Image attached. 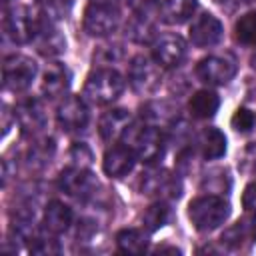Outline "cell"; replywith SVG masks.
Here are the masks:
<instances>
[{"instance_id": "obj_32", "label": "cell", "mask_w": 256, "mask_h": 256, "mask_svg": "<svg viewBox=\"0 0 256 256\" xmlns=\"http://www.w3.org/2000/svg\"><path fill=\"white\" fill-rule=\"evenodd\" d=\"M40 2H42V14L52 22L66 18L72 6V0H40Z\"/></svg>"}, {"instance_id": "obj_26", "label": "cell", "mask_w": 256, "mask_h": 256, "mask_svg": "<svg viewBox=\"0 0 256 256\" xmlns=\"http://www.w3.org/2000/svg\"><path fill=\"white\" fill-rule=\"evenodd\" d=\"M116 246L124 254H142L148 248V234L138 228H124L116 234Z\"/></svg>"}, {"instance_id": "obj_33", "label": "cell", "mask_w": 256, "mask_h": 256, "mask_svg": "<svg viewBox=\"0 0 256 256\" xmlns=\"http://www.w3.org/2000/svg\"><path fill=\"white\" fill-rule=\"evenodd\" d=\"M230 124H232V128H234L236 132L248 134V132L254 128V124H256V116H254V112H252L250 108H244V106H242V108H238V110L234 112Z\"/></svg>"}, {"instance_id": "obj_30", "label": "cell", "mask_w": 256, "mask_h": 256, "mask_svg": "<svg viewBox=\"0 0 256 256\" xmlns=\"http://www.w3.org/2000/svg\"><path fill=\"white\" fill-rule=\"evenodd\" d=\"M234 30H236L238 42H242L246 46H256V10L242 14L238 18Z\"/></svg>"}, {"instance_id": "obj_14", "label": "cell", "mask_w": 256, "mask_h": 256, "mask_svg": "<svg viewBox=\"0 0 256 256\" xmlns=\"http://www.w3.org/2000/svg\"><path fill=\"white\" fill-rule=\"evenodd\" d=\"M222 34H224L222 22L216 16L208 14V12L196 16L190 24V30H188V38L196 48L216 46L222 40Z\"/></svg>"}, {"instance_id": "obj_18", "label": "cell", "mask_w": 256, "mask_h": 256, "mask_svg": "<svg viewBox=\"0 0 256 256\" xmlns=\"http://www.w3.org/2000/svg\"><path fill=\"white\" fill-rule=\"evenodd\" d=\"M132 124V116L128 110L124 108H112L108 112H104L100 116V122H98V132L102 136V140L106 142H114V140H120L124 130Z\"/></svg>"}, {"instance_id": "obj_23", "label": "cell", "mask_w": 256, "mask_h": 256, "mask_svg": "<svg viewBox=\"0 0 256 256\" xmlns=\"http://www.w3.org/2000/svg\"><path fill=\"white\" fill-rule=\"evenodd\" d=\"M196 146L206 160H218L226 154V136L218 128H204L196 136Z\"/></svg>"}, {"instance_id": "obj_16", "label": "cell", "mask_w": 256, "mask_h": 256, "mask_svg": "<svg viewBox=\"0 0 256 256\" xmlns=\"http://www.w3.org/2000/svg\"><path fill=\"white\" fill-rule=\"evenodd\" d=\"M142 122L154 126V128H164V126H174L178 122V106L170 100H154L146 102L140 110Z\"/></svg>"}, {"instance_id": "obj_3", "label": "cell", "mask_w": 256, "mask_h": 256, "mask_svg": "<svg viewBox=\"0 0 256 256\" xmlns=\"http://www.w3.org/2000/svg\"><path fill=\"white\" fill-rule=\"evenodd\" d=\"M124 90V78L118 70L102 66L90 72L84 84V98L92 104H112Z\"/></svg>"}, {"instance_id": "obj_13", "label": "cell", "mask_w": 256, "mask_h": 256, "mask_svg": "<svg viewBox=\"0 0 256 256\" xmlns=\"http://www.w3.org/2000/svg\"><path fill=\"white\" fill-rule=\"evenodd\" d=\"M186 42L178 34H162L152 42V56L162 68H176L186 58Z\"/></svg>"}, {"instance_id": "obj_8", "label": "cell", "mask_w": 256, "mask_h": 256, "mask_svg": "<svg viewBox=\"0 0 256 256\" xmlns=\"http://www.w3.org/2000/svg\"><path fill=\"white\" fill-rule=\"evenodd\" d=\"M140 192L144 196H158L160 200H176L182 194V182L164 168H150L142 172Z\"/></svg>"}, {"instance_id": "obj_6", "label": "cell", "mask_w": 256, "mask_h": 256, "mask_svg": "<svg viewBox=\"0 0 256 256\" xmlns=\"http://www.w3.org/2000/svg\"><path fill=\"white\" fill-rule=\"evenodd\" d=\"M36 72H38V66L30 56H24V54L6 56L2 62V84L6 90L22 92L34 82Z\"/></svg>"}, {"instance_id": "obj_5", "label": "cell", "mask_w": 256, "mask_h": 256, "mask_svg": "<svg viewBox=\"0 0 256 256\" xmlns=\"http://www.w3.org/2000/svg\"><path fill=\"white\" fill-rule=\"evenodd\" d=\"M42 12L36 14L28 6H12L4 12V32L14 44H26L34 40Z\"/></svg>"}, {"instance_id": "obj_7", "label": "cell", "mask_w": 256, "mask_h": 256, "mask_svg": "<svg viewBox=\"0 0 256 256\" xmlns=\"http://www.w3.org/2000/svg\"><path fill=\"white\" fill-rule=\"evenodd\" d=\"M128 82L138 94H152L162 84V66L144 54H138L130 60Z\"/></svg>"}, {"instance_id": "obj_2", "label": "cell", "mask_w": 256, "mask_h": 256, "mask_svg": "<svg viewBox=\"0 0 256 256\" xmlns=\"http://www.w3.org/2000/svg\"><path fill=\"white\" fill-rule=\"evenodd\" d=\"M230 216V204L220 194H204L190 202L188 218L200 232H212Z\"/></svg>"}, {"instance_id": "obj_4", "label": "cell", "mask_w": 256, "mask_h": 256, "mask_svg": "<svg viewBox=\"0 0 256 256\" xmlns=\"http://www.w3.org/2000/svg\"><path fill=\"white\" fill-rule=\"evenodd\" d=\"M120 24V8L114 0H92L84 10V30L90 36H108Z\"/></svg>"}, {"instance_id": "obj_9", "label": "cell", "mask_w": 256, "mask_h": 256, "mask_svg": "<svg viewBox=\"0 0 256 256\" xmlns=\"http://www.w3.org/2000/svg\"><path fill=\"white\" fill-rule=\"evenodd\" d=\"M58 188L62 192H66L68 196H72V198L88 200V198H92L96 194L98 180H96V176L88 168L72 166V168H66V170L60 172V176H58Z\"/></svg>"}, {"instance_id": "obj_17", "label": "cell", "mask_w": 256, "mask_h": 256, "mask_svg": "<svg viewBox=\"0 0 256 256\" xmlns=\"http://www.w3.org/2000/svg\"><path fill=\"white\" fill-rule=\"evenodd\" d=\"M136 164V156L132 154L130 148L122 146H112L106 150L104 160H102V168L110 178H124L134 170Z\"/></svg>"}, {"instance_id": "obj_41", "label": "cell", "mask_w": 256, "mask_h": 256, "mask_svg": "<svg viewBox=\"0 0 256 256\" xmlns=\"http://www.w3.org/2000/svg\"><path fill=\"white\" fill-rule=\"evenodd\" d=\"M2 2H4V4H8V2H10V0H2Z\"/></svg>"}, {"instance_id": "obj_40", "label": "cell", "mask_w": 256, "mask_h": 256, "mask_svg": "<svg viewBox=\"0 0 256 256\" xmlns=\"http://www.w3.org/2000/svg\"><path fill=\"white\" fill-rule=\"evenodd\" d=\"M156 252H174V254H178L180 250H178V248H170V246H160Z\"/></svg>"}, {"instance_id": "obj_11", "label": "cell", "mask_w": 256, "mask_h": 256, "mask_svg": "<svg viewBox=\"0 0 256 256\" xmlns=\"http://www.w3.org/2000/svg\"><path fill=\"white\" fill-rule=\"evenodd\" d=\"M56 120L64 132H80L88 126V106L80 96H66L56 108Z\"/></svg>"}, {"instance_id": "obj_15", "label": "cell", "mask_w": 256, "mask_h": 256, "mask_svg": "<svg viewBox=\"0 0 256 256\" xmlns=\"http://www.w3.org/2000/svg\"><path fill=\"white\" fill-rule=\"evenodd\" d=\"M34 46L38 50V54L46 56V58H54V56H60L64 50H66V38L64 34L54 26L52 20H48L44 14L40 18V24H38V30L34 34Z\"/></svg>"}, {"instance_id": "obj_29", "label": "cell", "mask_w": 256, "mask_h": 256, "mask_svg": "<svg viewBox=\"0 0 256 256\" xmlns=\"http://www.w3.org/2000/svg\"><path fill=\"white\" fill-rule=\"evenodd\" d=\"M56 234L48 232L46 228L36 232L30 240H28V250L32 254H58L60 252V244L58 240L54 238Z\"/></svg>"}, {"instance_id": "obj_10", "label": "cell", "mask_w": 256, "mask_h": 256, "mask_svg": "<svg viewBox=\"0 0 256 256\" xmlns=\"http://www.w3.org/2000/svg\"><path fill=\"white\" fill-rule=\"evenodd\" d=\"M236 74V62L230 56H206L196 64V78L208 86H224Z\"/></svg>"}, {"instance_id": "obj_22", "label": "cell", "mask_w": 256, "mask_h": 256, "mask_svg": "<svg viewBox=\"0 0 256 256\" xmlns=\"http://www.w3.org/2000/svg\"><path fill=\"white\" fill-rule=\"evenodd\" d=\"M198 8V0H164L160 6V20L170 26L188 22Z\"/></svg>"}, {"instance_id": "obj_12", "label": "cell", "mask_w": 256, "mask_h": 256, "mask_svg": "<svg viewBox=\"0 0 256 256\" xmlns=\"http://www.w3.org/2000/svg\"><path fill=\"white\" fill-rule=\"evenodd\" d=\"M14 120H18L20 128L28 136H38L48 126V116L38 98H26L16 104L14 108Z\"/></svg>"}, {"instance_id": "obj_38", "label": "cell", "mask_w": 256, "mask_h": 256, "mask_svg": "<svg viewBox=\"0 0 256 256\" xmlns=\"http://www.w3.org/2000/svg\"><path fill=\"white\" fill-rule=\"evenodd\" d=\"M126 2L134 10V14H150L158 4V0H126Z\"/></svg>"}, {"instance_id": "obj_19", "label": "cell", "mask_w": 256, "mask_h": 256, "mask_svg": "<svg viewBox=\"0 0 256 256\" xmlns=\"http://www.w3.org/2000/svg\"><path fill=\"white\" fill-rule=\"evenodd\" d=\"M254 240H256V212L246 214L236 224L226 228L224 234L220 236V242L228 248H240L246 242H254Z\"/></svg>"}, {"instance_id": "obj_27", "label": "cell", "mask_w": 256, "mask_h": 256, "mask_svg": "<svg viewBox=\"0 0 256 256\" xmlns=\"http://www.w3.org/2000/svg\"><path fill=\"white\" fill-rule=\"evenodd\" d=\"M54 152H56V144H54L52 138H42V140L34 142L28 148V152H26V164H28V168L42 170L44 166L50 164Z\"/></svg>"}, {"instance_id": "obj_21", "label": "cell", "mask_w": 256, "mask_h": 256, "mask_svg": "<svg viewBox=\"0 0 256 256\" xmlns=\"http://www.w3.org/2000/svg\"><path fill=\"white\" fill-rule=\"evenodd\" d=\"M74 214L70 206H66L60 200H50L42 214V226L52 234H62L72 226Z\"/></svg>"}, {"instance_id": "obj_35", "label": "cell", "mask_w": 256, "mask_h": 256, "mask_svg": "<svg viewBox=\"0 0 256 256\" xmlns=\"http://www.w3.org/2000/svg\"><path fill=\"white\" fill-rule=\"evenodd\" d=\"M224 182L230 184V178L226 174V170H212L210 176L204 178L202 182V188H208V192H214V194H224Z\"/></svg>"}, {"instance_id": "obj_36", "label": "cell", "mask_w": 256, "mask_h": 256, "mask_svg": "<svg viewBox=\"0 0 256 256\" xmlns=\"http://www.w3.org/2000/svg\"><path fill=\"white\" fill-rule=\"evenodd\" d=\"M238 168L240 172L248 174V176H256V142L248 144L238 160Z\"/></svg>"}, {"instance_id": "obj_28", "label": "cell", "mask_w": 256, "mask_h": 256, "mask_svg": "<svg viewBox=\"0 0 256 256\" xmlns=\"http://www.w3.org/2000/svg\"><path fill=\"white\" fill-rule=\"evenodd\" d=\"M172 218V210L168 206L166 200H158L154 204H150L144 214H142V226L146 228V232H156L160 228H164Z\"/></svg>"}, {"instance_id": "obj_24", "label": "cell", "mask_w": 256, "mask_h": 256, "mask_svg": "<svg viewBox=\"0 0 256 256\" xmlns=\"http://www.w3.org/2000/svg\"><path fill=\"white\" fill-rule=\"evenodd\" d=\"M218 106H220L218 94L212 92V90H208V88L194 92L192 98H190V102H188L190 114H192L194 118H198V120H208V118H212V116L216 114Z\"/></svg>"}, {"instance_id": "obj_37", "label": "cell", "mask_w": 256, "mask_h": 256, "mask_svg": "<svg viewBox=\"0 0 256 256\" xmlns=\"http://www.w3.org/2000/svg\"><path fill=\"white\" fill-rule=\"evenodd\" d=\"M242 206H244L248 212H256V180L250 182V184L244 188V194H242Z\"/></svg>"}, {"instance_id": "obj_39", "label": "cell", "mask_w": 256, "mask_h": 256, "mask_svg": "<svg viewBox=\"0 0 256 256\" xmlns=\"http://www.w3.org/2000/svg\"><path fill=\"white\" fill-rule=\"evenodd\" d=\"M218 4L222 6H234V4H240V2H248V0H216Z\"/></svg>"}, {"instance_id": "obj_25", "label": "cell", "mask_w": 256, "mask_h": 256, "mask_svg": "<svg viewBox=\"0 0 256 256\" xmlns=\"http://www.w3.org/2000/svg\"><path fill=\"white\" fill-rule=\"evenodd\" d=\"M126 34L130 40L138 44L154 42L156 36V24L150 20V14H134L126 24Z\"/></svg>"}, {"instance_id": "obj_34", "label": "cell", "mask_w": 256, "mask_h": 256, "mask_svg": "<svg viewBox=\"0 0 256 256\" xmlns=\"http://www.w3.org/2000/svg\"><path fill=\"white\" fill-rule=\"evenodd\" d=\"M68 154H70L72 166H78V168H88L92 164V160H94V154H92L90 146L84 144V142H74L70 146V152Z\"/></svg>"}, {"instance_id": "obj_1", "label": "cell", "mask_w": 256, "mask_h": 256, "mask_svg": "<svg viewBox=\"0 0 256 256\" xmlns=\"http://www.w3.org/2000/svg\"><path fill=\"white\" fill-rule=\"evenodd\" d=\"M120 142L132 150L136 160L150 166L156 164L166 150V136L160 132V128H154L146 122H132L124 130Z\"/></svg>"}, {"instance_id": "obj_20", "label": "cell", "mask_w": 256, "mask_h": 256, "mask_svg": "<svg viewBox=\"0 0 256 256\" xmlns=\"http://www.w3.org/2000/svg\"><path fill=\"white\" fill-rule=\"evenodd\" d=\"M68 86H70V70L60 62L48 64L42 74V94L46 98H58L68 90Z\"/></svg>"}, {"instance_id": "obj_31", "label": "cell", "mask_w": 256, "mask_h": 256, "mask_svg": "<svg viewBox=\"0 0 256 256\" xmlns=\"http://www.w3.org/2000/svg\"><path fill=\"white\" fill-rule=\"evenodd\" d=\"M122 58H124V48L120 44H104V46H98L94 52V62L108 66V68L110 64H116Z\"/></svg>"}]
</instances>
